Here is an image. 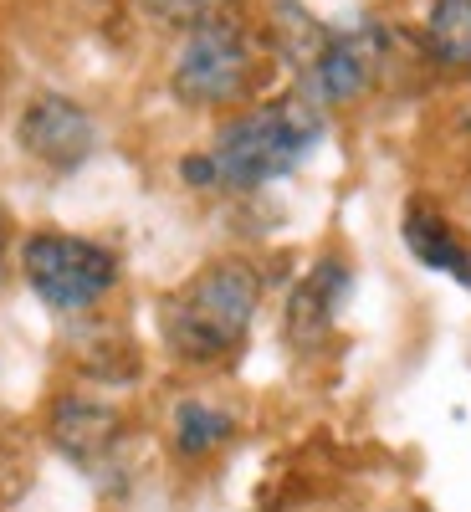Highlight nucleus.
<instances>
[{"instance_id": "6", "label": "nucleus", "mask_w": 471, "mask_h": 512, "mask_svg": "<svg viewBox=\"0 0 471 512\" xmlns=\"http://www.w3.org/2000/svg\"><path fill=\"white\" fill-rule=\"evenodd\" d=\"M374 77V36L354 31H328L318 57L303 67L308 98L313 103H354Z\"/></svg>"}, {"instance_id": "12", "label": "nucleus", "mask_w": 471, "mask_h": 512, "mask_svg": "<svg viewBox=\"0 0 471 512\" xmlns=\"http://www.w3.org/2000/svg\"><path fill=\"white\" fill-rule=\"evenodd\" d=\"M139 6L164 21V26H205V21H216V16H231L236 11V0H139Z\"/></svg>"}, {"instance_id": "3", "label": "nucleus", "mask_w": 471, "mask_h": 512, "mask_svg": "<svg viewBox=\"0 0 471 512\" xmlns=\"http://www.w3.org/2000/svg\"><path fill=\"white\" fill-rule=\"evenodd\" d=\"M267 77V41L256 36L236 11L205 26H190L175 57V93L185 103H236Z\"/></svg>"}, {"instance_id": "7", "label": "nucleus", "mask_w": 471, "mask_h": 512, "mask_svg": "<svg viewBox=\"0 0 471 512\" xmlns=\"http://www.w3.org/2000/svg\"><path fill=\"white\" fill-rule=\"evenodd\" d=\"M123 436V420L113 405L88 400V395H62L52 405V446L72 456L77 466H98Z\"/></svg>"}, {"instance_id": "4", "label": "nucleus", "mask_w": 471, "mask_h": 512, "mask_svg": "<svg viewBox=\"0 0 471 512\" xmlns=\"http://www.w3.org/2000/svg\"><path fill=\"white\" fill-rule=\"evenodd\" d=\"M21 272H26L31 292L57 313L93 308L98 297L118 282V262L103 246L82 241V236H62V231L31 236L26 251H21Z\"/></svg>"}, {"instance_id": "13", "label": "nucleus", "mask_w": 471, "mask_h": 512, "mask_svg": "<svg viewBox=\"0 0 471 512\" xmlns=\"http://www.w3.org/2000/svg\"><path fill=\"white\" fill-rule=\"evenodd\" d=\"M185 180H190V185H216V164H210V154H205V159H200V154L185 159Z\"/></svg>"}, {"instance_id": "9", "label": "nucleus", "mask_w": 471, "mask_h": 512, "mask_svg": "<svg viewBox=\"0 0 471 512\" xmlns=\"http://www.w3.org/2000/svg\"><path fill=\"white\" fill-rule=\"evenodd\" d=\"M405 246L420 256L425 267H436V272H451L456 282H471V251L456 241V231L436 216L425 200H410L405 205Z\"/></svg>"}, {"instance_id": "5", "label": "nucleus", "mask_w": 471, "mask_h": 512, "mask_svg": "<svg viewBox=\"0 0 471 512\" xmlns=\"http://www.w3.org/2000/svg\"><path fill=\"white\" fill-rule=\"evenodd\" d=\"M21 149L41 159L47 169H77L98 149V128L72 98L62 93H41L21 113Z\"/></svg>"}, {"instance_id": "14", "label": "nucleus", "mask_w": 471, "mask_h": 512, "mask_svg": "<svg viewBox=\"0 0 471 512\" xmlns=\"http://www.w3.org/2000/svg\"><path fill=\"white\" fill-rule=\"evenodd\" d=\"M0 251H6V205H0Z\"/></svg>"}, {"instance_id": "8", "label": "nucleus", "mask_w": 471, "mask_h": 512, "mask_svg": "<svg viewBox=\"0 0 471 512\" xmlns=\"http://www.w3.org/2000/svg\"><path fill=\"white\" fill-rule=\"evenodd\" d=\"M344 292H349V267H338V262H318L303 282L292 287L282 328H287V338L297 349H313V344L328 338L338 308H344Z\"/></svg>"}, {"instance_id": "2", "label": "nucleus", "mask_w": 471, "mask_h": 512, "mask_svg": "<svg viewBox=\"0 0 471 512\" xmlns=\"http://www.w3.org/2000/svg\"><path fill=\"white\" fill-rule=\"evenodd\" d=\"M318 134H323V118L313 98H277V103L251 108L236 123H226L216 149H210L216 185L256 190L267 180H282L313 154Z\"/></svg>"}, {"instance_id": "10", "label": "nucleus", "mask_w": 471, "mask_h": 512, "mask_svg": "<svg viewBox=\"0 0 471 512\" xmlns=\"http://www.w3.org/2000/svg\"><path fill=\"white\" fill-rule=\"evenodd\" d=\"M425 36L441 67H471V0H436Z\"/></svg>"}, {"instance_id": "1", "label": "nucleus", "mask_w": 471, "mask_h": 512, "mask_svg": "<svg viewBox=\"0 0 471 512\" xmlns=\"http://www.w3.org/2000/svg\"><path fill=\"white\" fill-rule=\"evenodd\" d=\"M256 297H262V277L246 262H216V267L195 272L159 313L169 349L190 364H216L236 354L251 328Z\"/></svg>"}, {"instance_id": "11", "label": "nucleus", "mask_w": 471, "mask_h": 512, "mask_svg": "<svg viewBox=\"0 0 471 512\" xmlns=\"http://www.w3.org/2000/svg\"><path fill=\"white\" fill-rule=\"evenodd\" d=\"M231 436V415L216 410V405H200V400H185L175 410V441L185 456H205L210 446H221Z\"/></svg>"}]
</instances>
